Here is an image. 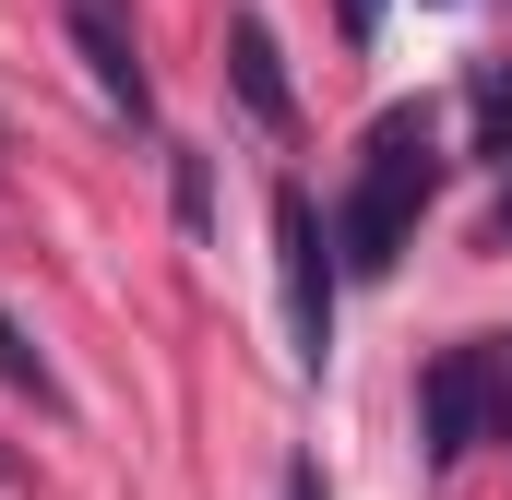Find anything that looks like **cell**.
Returning <instances> with one entry per match:
<instances>
[{
	"label": "cell",
	"instance_id": "obj_1",
	"mask_svg": "<svg viewBox=\"0 0 512 500\" xmlns=\"http://www.w3.org/2000/svg\"><path fill=\"white\" fill-rule=\"evenodd\" d=\"M441 179H453L441 108H429V96H393L382 120H370V143H358L346 203H334V262H346V274H393V262L417 250V215L441 203Z\"/></svg>",
	"mask_w": 512,
	"mask_h": 500
},
{
	"label": "cell",
	"instance_id": "obj_2",
	"mask_svg": "<svg viewBox=\"0 0 512 500\" xmlns=\"http://www.w3.org/2000/svg\"><path fill=\"white\" fill-rule=\"evenodd\" d=\"M334 286H346V262H334V227H322V203L298 191V179H274V298H286V358L322 381L334 358Z\"/></svg>",
	"mask_w": 512,
	"mask_h": 500
},
{
	"label": "cell",
	"instance_id": "obj_3",
	"mask_svg": "<svg viewBox=\"0 0 512 500\" xmlns=\"http://www.w3.org/2000/svg\"><path fill=\"white\" fill-rule=\"evenodd\" d=\"M477 441H501V393H489V346H441L417 381V453L453 477Z\"/></svg>",
	"mask_w": 512,
	"mask_h": 500
},
{
	"label": "cell",
	"instance_id": "obj_4",
	"mask_svg": "<svg viewBox=\"0 0 512 500\" xmlns=\"http://www.w3.org/2000/svg\"><path fill=\"white\" fill-rule=\"evenodd\" d=\"M227 84H239L251 131H298V84H286V60H274V24H262L251 0L227 12Z\"/></svg>",
	"mask_w": 512,
	"mask_h": 500
},
{
	"label": "cell",
	"instance_id": "obj_5",
	"mask_svg": "<svg viewBox=\"0 0 512 500\" xmlns=\"http://www.w3.org/2000/svg\"><path fill=\"white\" fill-rule=\"evenodd\" d=\"M465 155H489L512 179V60H477L465 72Z\"/></svg>",
	"mask_w": 512,
	"mask_h": 500
},
{
	"label": "cell",
	"instance_id": "obj_6",
	"mask_svg": "<svg viewBox=\"0 0 512 500\" xmlns=\"http://www.w3.org/2000/svg\"><path fill=\"white\" fill-rule=\"evenodd\" d=\"M0 381H12V393H36V405H48V417H60V405H72V393H60V370H48V346H36V334H24V322H12V298H0Z\"/></svg>",
	"mask_w": 512,
	"mask_h": 500
},
{
	"label": "cell",
	"instance_id": "obj_7",
	"mask_svg": "<svg viewBox=\"0 0 512 500\" xmlns=\"http://www.w3.org/2000/svg\"><path fill=\"white\" fill-rule=\"evenodd\" d=\"M346 12V48H382V24H393V0H334Z\"/></svg>",
	"mask_w": 512,
	"mask_h": 500
},
{
	"label": "cell",
	"instance_id": "obj_8",
	"mask_svg": "<svg viewBox=\"0 0 512 500\" xmlns=\"http://www.w3.org/2000/svg\"><path fill=\"white\" fill-rule=\"evenodd\" d=\"M489 393H501V441H512V334L489 346Z\"/></svg>",
	"mask_w": 512,
	"mask_h": 500
},
{
	"label": "cell",
	"instance_id": "obj_9",
	"mask_svg": "<svg viewBox=\"0 0 512 500\" xmlns=\"http://www.w3.org/2000/svg\"><path fill=\"white\" fill-rule=\"evenodd\" d=\"M286 500H334V489H322V465H310V453H286Z\"/></svg>",
	"mask_w": 512,
	"mask_h": 500
},
{
	"label": "cell",
	"instance_id": "obj_10",
	"mask_svg": "<svg viewBox=\"0 0 512 500\" xmlns=\"http://www.w3.org/2000/svg\"><path fill=\"white\" fill-rule=\"evenodd\" d=\"M489 250H512V179H501V203H489Z\"/></svg>",
	"mask_w": 512,
	"mask_h": 500
},
{
	"label": "cell",
	"instance_id": "obj_11",
	"mask_svg": "<svg viewBox=\"0 0 512 500\" xmlns=\"http://www.w3.org/2000/svg\"><path fill=\"white\" fill-rule=\"evenodd\" d=\"M0 489H12V441H0Z\"/></svg>",
	"mask_w": 512,
	"mask_h": 500
}]
</instances>
